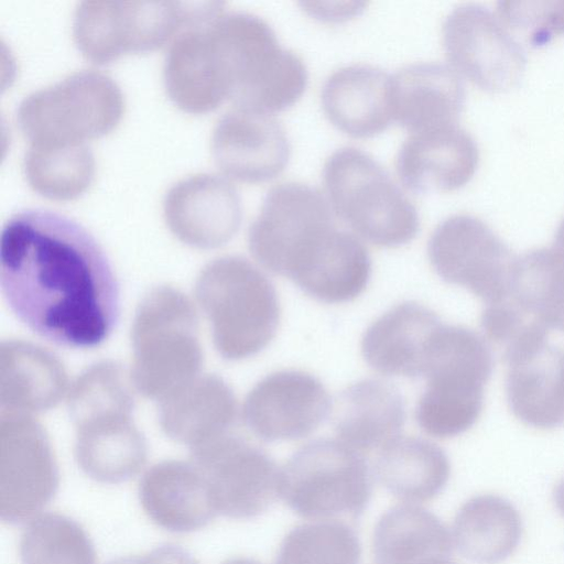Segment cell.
<instances>
[{
  "instance_id": "cell-40",
  "label": "cell",
  "mask_w": 564,
  "mask_h": 564,
  "mask_svg": "<svg viewBox=\"0 0 564 564\" xmlns=\"http://www.w3.org/2000/svg\"><path fill=\"white\" fill-rule=\"evenodd\" d=\"M554 502L558 511L564 517V477L558 481L553 494Z\"/></svg>"
},
{
  "instance_id": "cell-22",
  "label": "cell",
  "mask_w": 564,
  "mask_h": 564,
  "mask_svg": "<svg viewBox=\"0 0 564 564\" xmlns=\"http://www.w3.org/2000/svg\"><path fill=\"white\" fill-rule=\"evenodd\" d=\"M440 316L416 302H403L377 318L365 332L361 351L366 362L388 376L421 378Z\"/></svg>"
},
{
  "instance_id": "cell-26",
  "label": "cell",
  "mask_w": 564,
  "mask_h": 564,
  "mask_svg": "<svg viewBox=\"0 0 564 564\" xmlns=\"http://www.w3.org/2000/svg\"><path fill=\"white\" fill-rule=\"evenodd\" d=\"M509 366L506 392L511 412L527 425H564V350L547 343L521 351Z\"/></svg>"
},
{
  "instance_id": "cell-44",
  "label": "cell",
  "mask_w": 564,
  "mask_h": 564,
  "mask_svg": "<svg viewBox=\"0 0 564 564\" xmlns=\"http://www.w3.org/2000/svg\"><path fill=\"white\" fill-rule=\"evenodd\" d=\"M424 564H456L451 561V558H437L430 562H426Z\"/></svg>"
},
{
  "instance_id": "cell-11",
  "label": "cell",
  "mask_w": 564,
  "mask_h": 564,
  "mask_svg": "<svg viewBox=\"0 0 564 564\" xmlns=\"http://www.w3.org/2000/svg\"><path fill=\"white\" fill-rule=\"evenodd\" d=\"M427 253L443 281L468 289L485 304L506 293L516 260L506 242L469 214H456L438 224Z\"/></svg>"
},
{
  "instance_id": "cell-29",
  "label": "cell",
  "mask_w": 564,
  "mask_h": 564,
  "mask_svg": "<svg viewBox=\"0 0 564 564\" xmlns=\"http://www.w3.org/2000/svg\"><path fill=\"white\" fill-rule=\"evenodd\" d=\"M375 477L394 497L405 502L433 499L445 488L451 464L435 443L421 437L398 436L380 448Z\"/></svg>"
},
{
  "instance_id": "cell-4",
  "label": "cell",
  "mask_w": 564,
  "mask_h": 564,
  "mask_svg": "<svg viewBox=\"0 0 564 564\" xmlns=\"http://www.w3.org/2000/svg\"><path fill=\"white\" fill-rule=\"evenodd\" d=\"M131 378L147 398L160 401L200 375L197 314L178 289L159 285L142 297L131 326Z\"/></svg>"
},
{
  "instance_id": "cell-1",
  "label": "cell",
  "mask_w": 564,
  "mask_h": 564,
  "mask_svg": "<svg viewBox=\"0 0 564 564\" xmlns=\"http://www.w3.org/2000/svg\"><path fill=\"white\" fill-rule=\"evenodd\" d=\"M0 288L15 316L57 345L104 343L120 314L112 265L72 218L41 208L11 215L0 234Z\"/></svg>"
},
{
  "instance_id": "cell-35",
  "label": "cell",
  "mask_w": 564,
  "mask_h": 564,
  "mask_svg": "<svg viewBox=\"0 0 564 564\" xmlns=\"http://www.w3.org/2000/svg\"><path fill=\"white\" fill-rule=\"evenodd\" d=\"M361 545L345 522L321 520L293 528L282 540L273 564H359Z\"/></svg>"
},
{
  "instance_id": "cell-12",
  "label": "cell",
  "mask_w": 564,
  "mask_h": 564,
  "mask_svg": "<svg viewBox=\"0 0 564 564\" xmlns=\"http://www.w3.org/2000/svg\"><path fill=\"white\" fill-rule=\"evenodd\" d=\"M189 451L207 477L217 514L251 519L280 497L281 469L245 438L229 433Z\"/></svg>"
},
{
  "instance_id": "cell-42",
  "label": "cell",
  "mask_w": 564,
  "mask_h": 564,
  "mask_svg": "<svg viewBox=\"0 0 564 564\" xmlns=\"http://www.w3.org/2000/svg\"><path fill=\"white\" fill-rule=\"evenodd\" d=\"M107 564H145V558L143 556H126L118 557L109 561Z\"/></svg>"
},
{
  "instance_id": "cell-25",
  "label": "cell",
  "mask_w": 564,
  "mask_h": 564,
  "mask_svg": "<svg viewBox=\"0 0 564 564\" xmlns=\"http://www.w3.org/2000/svg\"><path fill=\"white\" fill-rule=\"evenodd\" d=\"M133 413L108 412L74 423V453L79 468L95 481L121 484L143 468L148 444Z\"/></svg>"
},
{
  "instance_id": "cell-41",
  "label": "cell",
  "mask_w": 564,
  "mask_h": 564,
  "mask_svg": "<svg viewBox=\"0 0 564 564\" xmlns=\"http://www.w3.org/2000/svg\"><path fill=\"white\" fill-rule=\"evenodd\" d=\"M553 248L564 256V217L556 229Z\"/></svg>"
},
{
  "instance_id": "cell-21",
  "label": "cell",
  "mask_w": 564,
  "mask_h": 564,
  "mask_svg": "<svg viewBox=\"0 0 564 564\" xmlns=\"http://www.w3.org/2000/svg\"><path fill=\"white\" fill-rule=\"evenodd\" d=\"M393 120L412 133L458 124L465 86L442 63H415L392 75Z\"/></svg>"
},
{
  "instance_id": "cell-16",
  "label": "cell",
  "mask_w": 564,
  "mask_h": 564,
  "mask_svg": "<svg viewBox=\"0 0 564 564\" xmlns=\"http://www.w3.org/2000/svg\"><path fill=\"white\" fill-rule=\"evenodd\" d=\"M170 231L196 249H216L232 239L242 220L241 198L224 176L199 173L170 187L163 200Z\"/></svg>"
},
{
  "instance_id": "cell-37",
  "label": "cell",
  "mask_w": 564,
  "mask_h": 564,
  "mask_svg": "<svg viewBox=\"0 0 564 564\" xmlns=\"http://www.w3.org/2000/svg\"><path fill=\"white\" fill-rule=\"evenodd\" d=\"M501 19L533 45L547 43L564 33V0L499 1Z\"/></svg>"
},
{
  "instance_id": "cell-43",
  "label": "cell",
  "mask_w": 564,
  "mask_h": 564,
  "mask_svg": "<svg viewBox=\"0 0 564 564\" xmlns=\"http://www.w3.org/2000/svg\"><path fill=\"white\" fill-rule=\"evenodd\" d=\"M223 564H261V563L251 557L239 556V557L230 558Z\"/></svg>"
},
{
  "instance_id": "cell-36",
  "label": "cell",
  "mask_w": 564,
  "mask_h": 564,
  "mask_svg": "<svg viewBox=\"0 0 564 564\" xmlns=\"http://www.w3.org/2000/svg\"><path fill=\"white\" fill-rule=\"evenodd\" d=\"M135 387L131 373L116 360L97 361L75 379L67 392L73 423L107 412H132Z\"/></svg>"
},
{
  "instance_id": "cell-28",
  "label": "cell",
  "mask_w": 564,
  "mask_h": 564,
  "mask_svg": "<svg viewBox=\"0 0 564 564\" xmlns=\"http://www.w3.org/2000/svg\"><path fill=\"white\" fill-rule=\"evenodd\" d=\"M1 411L31 414L54 408L67 394V373L46 348L9 339L0 348Z\"/></svg>"
},
{
  "instance_id": "cell-9",
  "label": "cell",
  "mask_w": 564,
  "mask_h": 564,
  "mask_svg": "<svg viewBox=\"0 0 564 564\" xmlns=\"http://www.w3.org/2000/svg\"><path fill=\"white\" fill-rule=\"evenodd\" d=\"M371 494L372 474L365 456L341 441H311L281 469L280 497L302 518L357 519Z\"/></svg>"
},
{
  "instance_id": "cell-27",
  "label": "cell",
  "mask_w": 564,
  "mask_h": 564,
  "mask_svg": "<svg viewBox=\"0 0 564 564\" xmlns=\"http://www.w3.org/2000/svg\"><path fill=\"white\" fill-rule=\"evenodd\" d=\"M332 410L340 441L359 452L383 447L399 436L405 422L400 390L379 379L350 384L337 395Z\"/></svg>"
},
{
  "instance_id": "cell-23",
  "label": "cell",
  "mask_w": 564,
  "mask_h": 564,
  "mask_svg": "<svg viewBox=\"0 0 564 564\" xmlns=\"http://www.w3.org/2000/svg\"><path fill=\"white\" fill-rule=\"evenodd\" d=\"M159 425L171 440L189 449L231 433L237 401L216 375H199L159 401Z\"/></svg>"
},
{
  "instance_id": "cell-33",
  "label": "cell",
  "mask_w": 564,
  "mask_h": 564,
  "mask_svg": "<svg viewBox=\"0 0 564 564\" xmlns=\"http://www.w3.org/2000/svg\"><path fill=\"white\" fill-rule=\"evenodd\" d=\"M30 187L52 200H72L94 181L96 162L87 143L30 144L23 159Z\"/></svg>"
},
{
  "instance_id": "cell-31",
  "label": "cell",
  "mask_w": 564,
  "mask_h": 564,
  "mask_svg": "<svg viewBox=\"0 0 564 564\" xmlns=\"http://www.w3.org/2000/svg\"><path fill=\"white\" fill-rule=\"evenodd\" d=\"M453 540L445 524L415 505L386 511L373 531L376 564H424L451 558Z\"/></svg>"
},
{
  "instance_id": "cell-14",
  "label": "cell",
  "mask_w": 564,
  "mask_h": 564,
  "mask_svg": "<svg viewBox=\"0 0 564 564\" xmlns=\"http://www.w3.org/2000/svg\"><path fill=\"white\" fill-rule=\"evenodd\" d=\"M335 227L332 209L314 187L284 183L265 195L248 232L253 258L285 276L294 257L323 231Z\"/></svg>"
},
{
  "instance_id": "cell-2",
  "label": "cell",
  "mask_w": 564,
  "mask_h": 564,
  "mask_svg": "<svg viewBox=\"0 0 564 564\" xmlns=\"http://www.w3.org/2000/svg\"><path fill=\"white\" fill-rule=\"evenodd\" d=\"M206 40L213 82L235 109L270 116L303 95L304 63L260 17L223 10L206 23Z\"/></svg>"
},
{
  "instance_id": "cell-6",
  "label": "cell",
  "mask_w": 564,
  "mask_h": 564,
  "mask_svg": "<svg viewBox=\"0 0 564 564\" xmlns=\"http://www.w3.org/2000/svg\"><path fill=\"white\" fill-rule=\"evenodd\" d=\"M494 370L487 341L471 329L444 325L427 357L426 388L415 420L427 434L448 438L469 430L484 405V387Z\"/></svg>"
},
{
  "instance_id": "cell-20",
  "label": "cell",
  "mask_w": 564,
  "mask_h": 564,
  "mask_svg": "<svg viewBox=\"0 0 564 564\" xmlns=\"http://www.w3.org/2000/svg\"><path fill=\"white\" fill-rule=\"evenodd\" d=\"M138 496L150 520L171 533L197 531L217 516L207 477L193 462L154 464L140 479Z\"/></svg>"
},
{
  "instance_id": "cell-38",
  "label": "cell",
  "mask_w": 564,
  "mask_h": 564,
  "mask_svg": "<svg viewBox=\"0 0 564 564\" xmlns=\"http://www.w3.org/2000/svg\"><path fill=\"white\" fill-rule=\"evenodd\" d=\"M147 558L149 564H198L188 551L175 544L160 545Z\"/></svg>"
},
{
  "instance_id": "cell-17",
  "label": "cell",
  "mask_w": 564,
  "mask_h": 564,
  "mask_svg": "<svg viewBox=\"0 0 564 564\" xmlns=\"http://www.w3.org/2000/svg\"><path fill=\"white\" fill-rule=\"evenodd\" d=\"M210 150L223 174L245 183L273 180L286 167L291 152L285 131L276 120L239 109L218 120Z\"/></svg>"
},
{
  "instance_id": "cell-30",
  "label": "cell",
  "mask_w": 564,
  "mask_h": 564,
  "mask_svg": "<svg viewBox=\"0 0 564 564\" xmlns=\"http://www.w3.org/2000/svg\"><path fill=\"white\" fill-rule=\"evenodd\" d=\"M522 521L516 507L497 495L467 500L455 516L452 540L457 551L478 564H497L518 547Z\"/></svg>"
},
{
  "instance_id": "cell-18",
  "label": "cell",
  "mask_w": 564,
  "mask_h": 564,
  "mask_svg": "<svg viewBox=\"0 0 564 564\" xmlns=\"http://www.w3.org/2000/svg\"><path fill=\"white\" fill-rule=\"evenodd\" d=\"M474 138L458 124L412 133L397 155V172L415 194L453 191L464 186L478 164Z\"/></svg>"
},
{
  "instance_id": "cell-8",
  "label": "cell",
  "mask_w": 564,
  "mask_h": 564,
  "mask_svg": "<svg viewBox=\"0 0 564 564\" xmlns=\"http://www.w3.org/2000/svg\"><path fill=\"white\" fill-rule=\"evenodd\" d=\"M124 99L118 84L96 69H82L24 97L17 122L30 144H79L110 133Z\"/></svg>"
},
{
  "instance_id": "cell-15",
  "label": "cell",
  "mask_w": 564,
  "mask_h": 564,
  "mask_svg": "<svg viewBox=\"0 0 564 564\" xmlns=\"http://www.w3.org/2000/svg\"><path fill=\"white\" fill-rule=\"evenodd\" d=\"M329 412L332 401L322 382L299 370L265 376L249 391L242 406L245 424L265 442L303 438Z\"/></svg>"
},
{
  "instance_id": "cell-3",
  "label": "cell",
  "mask_w": 564,
  "mask_h": 564,
  "mask_svg": "<svg viewBox=\"0 0 564 564\" xmlns=\"http://www.w3.org/2000/svg\"><path fill=\"white\" fill-rule=\"evenodd\" d=\"M215 349L226 360L252 357L273 339L280 322L274 285L247 259L225 256L208 262L195 283Z\"/></svg>"
},
{
  "instance_id": "cell-24",
  "label": "cell",
  "mask_w": 564,
  "mask_h": 564,
  "mask_svg": "<svg viewBox=\"0 0 564 564\" xmlns=\"http://www.w3.org/2000/svg\"><path fill=\"white\" fill-rule=\"evenodd\" d=\"M392 75L355 64L333 73L322 88V106L328 120L352 138L383 132L393 120Z\"/></svg>"
},
{
  "instance_id": "cell-13",
  "label": "cell",
  "mask_w": 564,
  "mask_h": 564,
  "mask_svg": "<svg viewBox=\"0 0 564 564\" xmlns=\"http://www.w3.org/2000/svg\"><path fill=\"white\" fill-rule=\"evenodd\" d=\"M442 35L452 65L478 87L503 91L520 82L525 52L488 7L454 8L444 20Z\"/></svg>"
},
{
  "instance_id": "cell-7",
  "label": "cell",
  "mask_w": 564,
  "mask_h": 564,
  "mask_svg": "<svg viewBox=\"0 0 564 564\" xmlns=\"http://www.w3.org/2000/svg\"><path fill=\"white\" fill-rule=\"evenodd\" d=\"M323 178L333 209L364 239L391 248L416 236L415 206L368 153L356 148L335 151L324 165Z\"/></svg>"
},
{
  "instance_id": "cell-39",
  "label": "cell",
  "mask_w": 564,
  "mask_h": 564,
  "mask_svg": "<svg viewBox=\"0 0 564 564\" xmlns=\"http://www.w3.org/2000/svg\"><path fill=\"white\" fill-rule=\"evenodd\" d=\"M365 3H347L346 7L326 8L323 3H303L305 10L315 19L323 21H341L358 14Z\"/></svg>"
},
{
  "instance_id": "cell-34",
  "label": "cell",
  "mask_w": 564,
  "mask_h": 564,
  "mask_svg": "<svg viewBox=\"0 0 564 564\" xmlns=\"http://www.w3.org/2000/svg\"><path fill=\"white\" fill-rule=\"evenodd\" d=\"M22 564H96V551L74 519L45 512L23 530L19 542Z\"/></svg>"
},
{
  "instance_id": "cell-19",
  "label": "cell",
  "mask_w": 564,
  "mask_h": 564,
  "mask_svg": "<svg viewBox=\"0 0 564 564\" xmlns=\"http://www.w3.org/2000/svg\"><path fill=\"white\" fill-rule=\"evenodd\" d=\"M370 276L371 259L365 246L334 227L296 258L286 278L311 297L336 304L361 294Z\"/></svg>"
},
{
  "instance_id": "cell-32",
  "label": "cell",
  "mask_w": 564,
  "mask_h": 564,
  "mask_svg": "<svg viewBox=\"0 0 564 564\" xmlns=\"http://www.w3.org/2000/svg\"><path fill=\"white\" fill-rule=\"evenodd\" d=\"M502 296L533 324L564 330V256L541 248L516 258Z\"/></svg>"
},
{
  "instance_id": "cell-10",
  "label": "cell",
  "mask_w": 564,
  "mask_h": 564,
  "mask_svg": "<svg viewBox=\"0 0 564 564\" xmlns=\"http://www.w3.org/2000/svg\"><path fill=\"white\" fill-rule=\"evenodd\" d=\"M58 467L44 427L30 414L1 411L0 514L17 525L34 518L55 497Z\"/></svg>"
},
{
  "instance_id": "cell-5",
  "label": "cell",
  "mask_w": 564,
  "mask_h": 564,
  "mask_svg": "<svg viewBox=\"0 0 564 564\" xmlns=\"http://www.w3.org/2000/svg\"><path fill=\"white\" fill-rule=\"evenodd\" d=\"M223 7L219 1H82L73 14V40L84 57L102 65L158 50Z\"/></svg>"
}]
</instances>
